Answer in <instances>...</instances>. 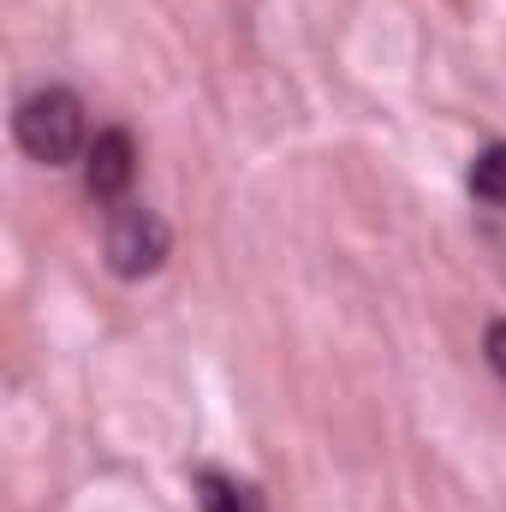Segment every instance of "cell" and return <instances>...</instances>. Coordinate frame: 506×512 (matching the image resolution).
<instances>
[{"label": "cell", "mask_w": 506, "mask_h": 512, "mask_svg": "<svg viewBox=\"0 0 506 512\" xmlns=\"http://www.w3.org/2000/svg\"><path fill=\"white\" fill-rule=\"evenodd\" d=\"M12 137L30 161L42 167H72L84 161L90 149V120H84V102L66 90V84H42L30 90L18 108H12Z\"/></svg>", "instance_id": "1"}, {"label": "cell", "mask_w": 506, "mask_h": 512, "mask_svg": "<svg viewBox=\"0 0 506 512\" xmlns=\"http://www.w3.org/2000/svg\"><path fill=\"white\" fill-rule=\"evenodd\" d=\"M167 251H173V233L155 209H143V203H114L108 209V268L120 280L155 274L167 262Z\"/></svg>", "instance_id": "2"}, {"label": "cell", "mask_w": 506, "mask_h": 512, "mask_svg": "<svg viewBox=\"0 0 506 512\" xmlns=\"http://www.w3.org/2000/svg\"><path fill=\"white\" fill-rule=\"evenodd\" d=\"M131 179H137V143H131V131H120V126L96 131L90 149H84V191L114 209L131 191Z\"/></svg>", "instance_id": "3"}, {"label": "cell", "mask_w": 506, "mask_h": 512, "mask_svg": "<svg viewBox=\"0 0 506 512\" xmlns=\"http://www.w3.org/2000/svg\"><path fill=\"white\" fill-rule=\"evenodd\" d=\"M197 501L203 512H262V495L251 483H233L227 471H197Z\"/></svg>", "instance_id": "4"}, {"label": "cell", "mask_w": 506, "mask_h": 512, "mask_svg": "<svg viewBox=\"0 0 506 512\" xmlns=\"http://www.w3.org/2000/svg\"><path fill=\"white\" fill-rule=\"evenodd\" d=\"M471 197L489 209H506V143H489L471 155Z\"/></svg>", "instance_id": "5"}, {"label": "cell", "mask_w": 506, "mask_h": 512, "mask_svg": "<svg viewBox=\"0 0 506 512\" xmlns=\"http://www.w3.org/2000/svg\"><path fill=\"white\" fill-rule=\"evenodd\" d=\"M483 352H489V364H495V376L506 382V322L489 328V340H483Z\"/></svg>", "instance_id": "6"}]
</instances>
